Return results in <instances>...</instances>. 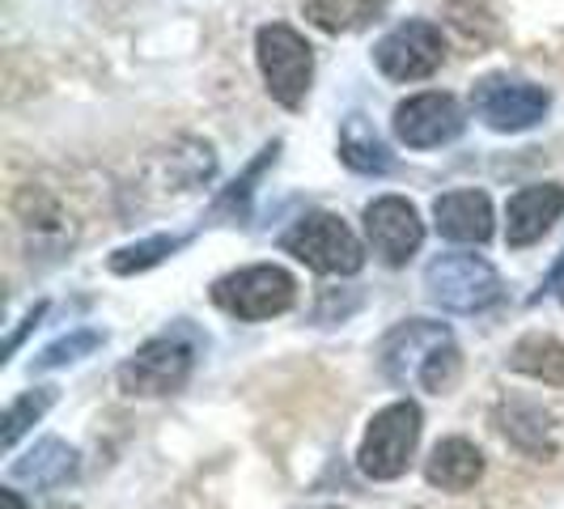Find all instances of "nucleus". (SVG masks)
Masks as SVG:
<instances>
[{
    "mask_svg": "<svg viewBox=\"0 0 564 509\" xmlns=\"http://www.w3.org/2000/svg\"><path fill=\"white\" fill-rule=\"evenodd\" d=\"M43 314H47V302H39V306H34V311H30L26 318H22V327H18V332H13V336H9V348H4V353H9V357H13V353H18V344H22V339H26L30 332H34V327H39V318H43Z\"/></svg>",
    "mask_w": 564,
    "mask_h": 509,
    "instance_id": "obj_26",
    "label": "nucleus"
},
{
    "mask_svg": "<svg viewBox=\"0 0 564 509\" xmlns=\"http://www.w3.org/2000/svg\"><path fill=\"white\" fill-rule=\"evenodd\" d=\"M424 293L451 314H480L501 302V277L480 254H437L424 268Z\"/></svg>",
    "mask_w": 564,
    "mask_h": 509,
    "instance_id": "obj_2",
    "label": "nucleus"
},
{
    "mask_svg": "<svg viewBox=\"0 0 564 509\" xmlns=\"http://www.w3.org/2000/svg\"><path fill=\"white\" fill-rule=\"evenodd\" d=\"M378 366L403 391L446 396L458 382V344L446 323L412 318V323H399L395 332L382 339Z\"/></svg>",
    "mask_w": 564,
    "mask_h": 509,
    "instance_id": "obj_1",
    "label": "nucleus"
},
{
    "mask_svg": "<svg viewBox=\"0 0 564 509\" xmlns=\"http://www.w3.org/2000/svg\"><path fill=\"white\" fill-rule=\"evenodd\" d=\"M552 107V94L543 85L513 82V77H484L471 85V111L480 115L492 132H527Z\"/></svg>",
    "mask_w": 564,
    "mask_h": 509,
    "instance_id": "obj_9",
    "label": "nucleus"
},
{
    "mask_svg": "<svg viewBox=\"0 0 564 509\" xmlns=\"http://www.w3.org/2000/svg\"><path fill=\"white\" fill-rule=\"evenodd\" d=\"M217 170V153L204 141H183L158 149L141 170V183H137V199L141 204H166V199L192 196L196 187H204Z\"/></svg>",
    "mask_w": 564,
    "mask_h": 509,
    "instance_id": "obj_6",
    "label": "nucleus"
},
{
    "mask_svg": "<svg viewBox=\"0 0 564 509\" xmlns=\"http://www.w3.org/2000/svg\"><path fill=\"white\" fill-rule=\"evenodd\" d=\"M339 158H344V166L357 170V174H387V170L395 166L391 149L369 128L366 115H348L344 119V128H339Z\"/></svg>",
    "mask_w": 564,
    "mask_h": 509,
    "instance_id": "obj_17",
    "label": "nucleus"
},
{
    "mask_svg": "<svg viewBox=\"0 0 564 509\" xmlns=\"http://www.w3.org/2000/svg\"><path fill=\"white\" fill-rule=\"evenodd\" d=\"M254 56H259V73L268 82V94L281 102L284 111H297L311 94L314 82V47L293 26H263L254 34Z\"/></svg>",
    "mask_w": 564,
    "mask_h": 509,
    "instance_id": "obj_3",
    "label": "nucleus"
},
{
    "mask_svg": "<svg viewBox=\"0 0 564 509\" xmlns=\"http://www.w3.org/2000/svg\"><path fill=\"white\" fill-rule=\"evenodd\" d=\"M424 476H429V484H437L446 492H467V488L480 484L484 454L467 437H446V442L433 446L429 463H424Z\"/></svg>",
    "mask_w": 564,
    "mask_h": 509,
    "instance_id": "obj_15",
    "label": "nucleus"
},
{
    "mask_svg": "<svg viewBox=\"0 0 564 509\" xmlns=\"http://www.w3.org/2000/svg\"><path fill=\"white\" fill-rule=\"evenodd\" d=\"M391 0H306V18L323 34H357L387 13Z\"/></svg>",
    "mask_w": 564,
    "mask_h": 509,
    "instance_id": "obj_19",
    "label": "nucleus"
},
{
    "mask_svg": "<svg viewBox=\"0 0 564 509\" xmlns=\"http://www.w3.org/2000/svg\"><path fill=\"white\" fill-rule=\"evenodd\" d=\"M213 302L242 323H263V318H276L297 302V284L284 268L259 263V268H242V272L221 277L213 284Z\"/></svg>",
    "mask_w": 564,
    "mask_h": 509,
    "instance_id": "obj_7",
    "label": "nucleus"
},
{
    "mask_svg": "<svg viewBox=\"0 0 564 509\" xmlns=\"http://www.w3.org/2000/svg\"><path fill=\"white\" fill-rule=\"evenodd\" d=\"M564 187L561 183H531L506 208V242L509 247H531L547 229L561 221Z\"/></svg>",
    "mask_w": 564,
    "mask_h": 509,
    "instance_id": "obj_13",
    "label": "nucleus"
},
{
    "mask_svg": "<svg viewBox=\"0 0 564 509\" xmlns=\"http://www.w3.org/2000/svg\"><path fill=\"white\" fill-rule=\"evenodd\" d=\"M192 238L187 234H153L144 242H132V247H119L111 254V272L115 277H137V272H149L158 268L162 259H170L174 251H183Z\"/></svg>",
    "mask_w": 564,
    "mask_h": 509,
    "instance_id": "obj_22",
    "label": "nucleus"
},
{
    "mask_svg": "<svg viewBox=\"0 0 564 509\" xmlns=\"http://www.w3.org/2000/svg\"><path fill=\"white\" fill-rule=\"evenodd\" d=\"M421 442V408L412 399H399L382 408L366 429V442L357 451V467L369 480H399Z\"/></svg>",
    "mask_w": 564,
    "mask_h": 509,
    "instance_id": "obj_4",
    "label": "nucleus"
},
{
    "mask_svg": "<svg viewBox=\"0 0 564 509\" xmlns=\"http://www.w3.org/2000/svg\"><path fill=\"white\" fill-rule=\"evenodd\" d=\"M276 153H281V141H272V144H263V149H259V158L247 166V174H242V178H234V187L217 199V217H221V213H238V217H247V199H251L259 174L276 162Z\"/></svg>",
    "mask_w": 564,
    "mask_h": 509,
    "instance_id": "obj_25",
    "label": "nucleus"
},
{
    "mask_svg": "<svg viewBox=\"0 0 564 509\" xmlns=\"http://www.w3.org/2000/svg\"><path fill=\"white\" fill-rule=\"evenodd\" d=\"M467 119L451 94H416L395 107V137L408 149H437L463 137Z\"/></svg>",
    "mask_w": 564,
    "mask_h": 509,
    "instance_id": "obj_11",
    "label": "nucleus"
},
{
    "mask_svg": "<svg viewBox=\"0 0 564 509\" xmlns=\"http://www.w3.org/2000/svg\"><path fill=\"white\" fill-rule=\"evenodd\" d=\"M52 403H56V391H47V387H39V391H26L22 399H13L9 412H4V446L13 451V446L22 442V433H26L30 424L39 421Z\"/></svg>",
    "mask_w": 564,
    "mask_h": 509,
    "instance_id": "obj_24",
    "label": "nucleus"
},
{
    "mask_svg": "<svg viewBox=\"0 0 564 509\" xmlns=\"http://www.w3.org/2000/svg\"><path fill=\"white\" fill-rule=\"evenodd\" d=\"M102 332H94V327H77V332H68L64 339L56 344H47L39 357H34V369H59V366H73V361H82L85 353H94V348H102Z\"/></svg>",
    "mask_w": 564,
    "mask_h": 509,
    "instance_id": "obj_23",
    "label": "nucleus"
},
{
    "mask_svg": "<svg viewBox=\"0 0 564 509\" xmlns=\"http://www.w3.org/2000/svg\"><path fill=\"white\" fill-rule=\"evenodd\" d=\"M73 476H77V451L59 437H43L22 458H13V480L34 484V488H59Z\"/></svg>",
    "mask_w": 564,
    "mask_h": 509,
    "instance_id": "obj_16",
    "label": "nucleus"
},
{
    "mask_svg": "<svg viewBox=\"0 0 564 509\" xmlns=\"http://www.w3.org/2000/svg\"><path fill=\"white\" fill-rule=\"evenodd\" d=\"M561 297H564V289H561Z\"/></svg>",
    "mask_w": 564,
    "mask_h": 509,
    "instance_id": "obj_29",
    "label": "nucleus"
},
{
    "mask_svg": "<svg viewBox=\"0 0 564 509\" xmlns=\"http://www.w3.org/2000/svg\"><path fill=\"white\" fill-rule=\"evenodd\" d=\"M556 284H564V254H561V259H556V263H552V272L543 277V284H539V293H535V297H531V302H539L543 293H552Z\"/></svg>",
    "mask_w": 564,
    "mask_h": 509,
    "instance_id": "obj_27",
    "label": "nucleus"
},
{
    "mask_svg": "<svg viewBox=\"0 0 564 509\" xmlns=\"http://www.w3.org/2000/svg\"><path fill=\"white\" fill-rule=\"evenodd\" d=\"M284 251L302 259L306 268L323 277H357L366 251L357 242V234L339 221L336 213H311L284 234Z\"/></svg>",
    "mask_w": 564,
    "mask_h": 509,
    "instance_id": "obj_5",
    "label": "nucleus"
},
{
    "mask_svg": "<svg viewBox=\"0 0 564 509\" xmlns=\"http://www.w3.org/2000/svg\"><path fill=\"white\" fill-rule=\"evenodd\" d=\"M442 59H446V39L433 22H421V18L399 22L373 47V64L391 82H424V77H433L442 68Z\"/></svg>",
    "mask_w": 564,
    "mask_h": 509,
    "instance_id": "obj_10",
    "label": "nucleus"
},
{
    "mask_svg": "<svg viewBox=\"0 0 564 509\" xmlns=\"http://www.w3.org/2000/svg\"><path fill=\"white\" fill-rule=\"evenodd\" d=\"M366 234L373 254H382V263H391V268H403L424 242V226L416 217V208L399 196H382L369 204Z\"/></svg>",
    "mask_w": 564,
    "mask_h": 509,
    "instance_id": "obj_12",
    "label": "nucleus"
},
{
    "mask_svg": "<svg viewBox=\"0 0 564 509\" xmlns=\"http://www.w3.org/2000/svg\"><path fill=\"white\" fill-rule=\"evenodd\" d=\"M437 234L451 242H488L492 238V199L484 192H451L433 204Z\"/></svg>",
    "mask_w": 564,
    "mask_h": 509,
    "instance_id": "obj_14",
    "label": "nucleus"
},
{
    "mask_svg": "<svg viewBox=\"0 0 564 509\" xmlns=\"http://www.w3.org/2000/svg\"><path fill=\"white\" fill-rule=\"evenodd\" d=\"M509 369H518L535 382H547V387H564V344L543 332L522 336L509 348Z\"/></svg>",
    "mask_w": 564,
    "mask_h": 509,
    "instance_id": "obj_20",
    "label": "nucleus"
},
{
    "mask_svg": "<svg viewBox=\"0 0 564 509\" xmlns=\"http://www.w3.org/2000/svg\"><path fill=\"white\" fill-rule=\"evenodd\" d=\"M0 506H4V509H26V501H22L13 488H0Z\"/></svg>",
    "mask_w": 564,
    "mask_h": 509,
    "instance_id": "obj_28",
    "label": "nucleus"
},
{
    "mask_svg": "<svg viewBox=\"0 0 564 509\" xmlns=\"http://www.w3.org/2000/svg\"><path fill=\"white\" fill-rule=\"evenodd\" d=\"M501 429L506 437L518 446V451L535 454V458H552L556 454V442H552V421L543 408H531V403H509L501 408Z\"/></svg>",
    "mask_w": 564,
    "mask_h": 509,
    "instance_id": "obj_21",
    "label": "nucleus"
},
{
    "mask_svg": "<svg viewBox=\"0 0 564 509\" xmlns=\"http://www.w3.org/2000/svg\"><path fill=\"white\" fill-rule=\"evenodd\" d=\"M18 217H22V229L30 234V242H52V247H73V217H64L56 199L39 187H26L18 192Z\"/></svg>",
    "mask_w": 564,
    "mask_h": 509,
    "instance_id": "obj_18",
    "label": "nucleus"
},
{
    "mask_svg": "<svg viewBox=\"0 0 564 509\" xmlns=\"http://www.w3.org/2000/svg\"><path fill=\"white\" fill-rule=\"evenodd\" d=\"M192 361L196 353L183 344L178 336H162V339H149L144 348H137L123 366H119V387L128 396H174L183 391V382L192 378Z\"/></svg>",
    "mask_w": 564,
    "mask_h": 509,
    "instance_id": "obj_8",
    "label": "nucleus"
}]
</instances>
